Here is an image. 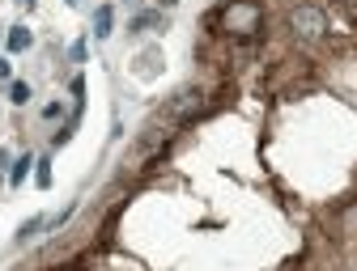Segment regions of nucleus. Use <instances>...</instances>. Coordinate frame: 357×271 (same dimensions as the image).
I'll return each mask as SVG.
<instances>
[{
	"instance_id": "nucleus-1",
	"label": "nucleus",
	"mask_w": 357,
	"mask_h": 271,
	"mask_svg": "<svg viewBox=\"0 0 357 271\" xmlns=\"http://www.w3.org/2000/svg\"><path fill=\"white\" fill-rule=\"evenodd\" d=\"M289 30L298 34V38H324L328 34V17H324V9H315V5H298L294 13H289Z\"/></svg>"
},
{
	"instance_id": "nucleus-2",
	"label": "nucleus",
	"mask_w": 357,
	"mask_h": 271,
	"mask_svg": "<svg viewBox=\"0 0 357 271\" xmlns=\"http://www.w3.org/2000/svg\"><path fill=\"white\" fill-rule=\"evenodd\" d=\"M221 22H226L230 34H255L259 30V5H255V0H234Z\"/></svg>"
},
{
	"instance_id": "nucleus-3",
	"label": "nucleus",
	"mask_w": 357,
	"mask_h": 271,
	"mask_svg": "<svg viewBox=\"0 0 357 271\" xmlns=\"http://www.w3.org/2000/svg\"><path fill=\"white\" fill-rule=\"evenodd\" d=\"M200 106H204V94H200V89H183V94L174 98L170 115H174V119H188V115H196Z\"/></svg>"
},
{
	"instance_id": "nucleus-4",
	"label": "nucleus",
	"mask_w": 357,
	"mask_h": 271,
	"mask_svg": "<svg viewBox=\"0 0 357 271\" xmlns=\"http://www.w3.org/2000/svg\"><path fill=\"white\" fill-rule=\"evenodd\" d=\"M30 42H34V34H30L26 26H13V30H9V51H26Z\"/></svg>"
},
{
	"instance_id": "nucleus-5",
	"label": "nucleus",
	"mask_w": 357,
	"mask_h": 271,
	"mask_svg": "<svg viewBox=\"0 0 357 271\" xmlns=\"http://www.w3.org/2000/svg\"><path fill=\"white\" fill-rule=\"evenodd\" d=\"M111 22H115V13H111V5H102V9L94 13V34L107 38V34H111Z\"/></svg>"
},
{
	"instance_id": "nucleus-6",
	"label": "nucleus",
	"mask_w": 357,
	"mask_h": 271,
	"mask_svg": "<svg viewBox=\"0 0 357 271\" xmlns=\"http://www.w3.org/2000/svg\"><path fill=\"white\" fill-rule=\"evenodd\" d=\"M9 98H13L17 106H22V102H30V85H26V81H13V85H9Z\"/></svg>"
},
{
	"instance_id": "nucleus-7",
	"label": "nucleus",
	"mask_w": 357,
	"mask_h": 271,
	"mask_svg": "<svg viewBox=\"0 0 357 271\" xmlns=\"http://www.w3.org/2000/svg\"><path fill=\"white\" fill-rule=\"evenodd\" d=\"M153 26H162V17H158V13H141V17H132V30H153Z\"/></svg>"
},
{
	"instance_id": "nucleus-8",
	"label": "nucleus",
	"mask_w": 357,
	"mask_h": 271,
	"mask_svg": "<svg viewBox=\"0 0 357 271\" xmlns=\"http://www.w3.org/2000/svg\"><path fill=\"white\" fill-rule=\"evenodd\" d=\"M26 170H30V157H22V161L13 165V174H9V183H13V187H17V183H22V178H26Z\"/></svg>"
},
{
	"instance_id": "nucleus-9",
	"label": "nucleus",
	"mask_w": 357,
	"mask_h": 271,
	"mask_svg": "<svg viewBox=\"0 0 357 271\" xmlns=\"http://www.w3.org/2000/svg\"><path fill=\"white\" fill-rule=\"evenodd\" d=\"M9 76V60H0V81H5Z\"/></svg>"
},
{
	"instance_id": "nucleus-10",
	"label": "nucleus",
	"mask_w": 357,
	"mask_h": 271,
	"mask_svg": "<svg viewBox=\"0 0 357 271\" xmlns=\"http://www.w3.org/2000/svg\"><path fill=\"white\" fill-rule=\"evenodd\" d=\"M22 5H34V0H22Z\"/></svg>"
},
{
	"instance_id": "nucleus-11",
	"label": "nucleus",
	"mask_w": 357,
	"mask_h": 271,
	"mask_svg": "<svg viewBox=\"0 0 357 271\" xmlns=\"http://www.w3.org/2000/svg\"><path fill=\"white\" fill-rule=\"evenodd\" d=\"M344 5H357V0H344Z\"/></svg>"
}]
</instances>
